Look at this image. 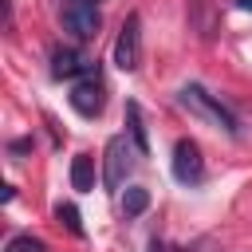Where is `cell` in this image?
<instances>
[{
  "label": "cell",
  "mask_w": 252,
  "mask_h": 252,
  "mask_svg": "<svg viewBox=\"0 0 252 252\" xmlns=\"http://www.w3.org/2000/svg\"><path fill=\"white\" fill-rule=\"evenodd\" d=\"M177 102L189 110V114H197V118H205L209 126H217V130H224L228 138H240V122H236V114L220 102V98H213L205 87H197V83H185L181 91H177Z\"/></svg>",
  "instance_id": "1"
},
{
  "label": "cell",
  "mask_w": 252,
  "mask_h": 252,
  "mask_svg": "<svg viewBox=\"0 0 252 252\" xmlns=\"http://www.w3.org/2000/svg\"><path fill=\"white\" fill-rule=\"evenodd\" d=\"M63 28L75 39H94L102 28V16L94 8V0H63Z\"/></svg>",
  "instance_id": "2"
},
{
  "label": "cell",
  "mask_w": 252,
  "mask_h": 252,
  "mask_svg": "<svg viewBox=\"0 0 252 252\" xmlns=\"http://www.w3.org/2000/svg\"><path fill=\"white\" fill-rule=\"evenodd\" d=\"M114 63L122 71H138V63H142V16L138 12L126 16V24L114 39Z\"/></svg>",
  "instance_id": "3"
},
{
  "label": "cell",
  "mask_w": 252,
  "mask_h": 252,
  "mask_svg": "<svg viewBox=\"0 0 252 252\" xmlns=\"http://www.w3.org/2000/svg\"><path fill=\"white\" fill-rule=\"evenodd\" d=\"M130 146L134 142H126V134H114L110 142H106V161H102V185L114 193V189H122V181H126V169H130Z\"/></svg>",
  "instance_id": "4"
},
{
  "label": "cell",
  "mask_w": 252,
  "mask_h": 252,
  "mask_svg": "<svg viewBox=\"0 0 252 252\" xmlns=\"http://www.w3.org/2000/svg\"><path fill=\"white\" fill-rule=\"evenodd\" d=\"M173 177L181 185H197L205 177V158H201V146L193 138H177V146H173Z\"/></svg>",
  "instance_id": "5"
},
{
  "label": "cell",
  "mask_w": 252,
  "mask_h": 252,
  "mask_svg": "<svg viewBox=\"0 0 252 252\" xmlns=\"http://www.w3.org/2000/svg\"><path fill=\"white\" fill-rule=\"evenodd\" d=\"M51 75L55 79H98V59H83L75 47H55L51 51Z\"/></svg>",
  "instance_id": "6"
},
{
  "label": "cell",
  "mask_w": 252,
  "mask_h": 252,
  "mask_svg": "<svg viewBox=\"0 0 252 252\" xmlns=\"http://www.w3.org/2000/svg\"><path fill=\"white\" fill-rule=\"evenodd\" d=\"M67 102H71V110H75V114H83V118H98V114H102V106H106V91H102V83H98V79H79V83L71 87Z\"/></svg>",
  "instance_id": "7"
},
{
  "label": "cell",
  "mask_w": 252,
  "mask_h": 252,
  "mask_svg": "<svg viewBox=\"0 0 252 252\" xmlns=\"http://www.w3.org/2000/svg\"><path fill=\"white\" fill-rule=\"evenodd\" d=\"M126 126H130V142L138 154H150V134H146V118H142V106L130 98L126 102Z\"/></svg>",
  "instance_id": "8"
},
{
  "label": "cell",
  "mask_w": 252,
  "mask_h": 252,
  "mask_svg": "<svg viewBox=\"0 0 252 252\" xmlns=\"http://www.w3.org/2000/svg\"><path fill=\"white\" fill-rule=\"evenodd\" d=\"M71 189H79V193L94 189V158L91 154H75L71 158Z\"/></svg>",
  "instance_id": "9"
},
{
  "label": "cell",
  "mask_w": 252,
  "mask_h": 252,
  "mask_svg": "<svg viewBox=\"0 0 252 252\" xmlns=\"http://www.w3.org/2000/svg\"><path fill=\"white\" fill-rule=\"evenodd\" d=\"M146 209H150V189L130 185V189H126V197H122V217H126V220H134V217H142Z\"/></svg>",
  "instance_id": "10"
},
{
  "label": "cell",
  "mask_w": 252,
  "mask_h": 252,
  "mask_svg": "<svg viewBox=\"0 0 252 252\" xmlns=\"http://www.w3.org/2000/svg\"><path fill=\"white\" fill-rule=\"evenodd\" d=\"M55 217H59V224L67 228V232H75V236H83V217H79V209L67 201V205H55Z\"/></svg>",
  "instance_id": "11"
},
{
  "label": "cell",
  "mask_w": 252,
  "mask_h": 252,
  "mask_svg": "<svg viewBox=\"0 0 252 252\" xmlns=\"http://www.w3.org/2000/svg\"><path fill=\"white\" fill-rule=\"evenodd\" d=\"M4 252H47V244L39 236H32V232H20V236H12L4 244Z\"/></svg>",
  "instance_id": "12"
},
{
  "label": "cell",
  "mask_w": 252,
  "mask_h": 252,
  "mask_svg": "<svg viewBox=\"0 0 252 252\" xmlns=\"http://www.w3.org/2000/svg\"><path fill=\"white\" fill-rule=\"evenodd\" d=\"M8 150H12V154H28V150H32V138H16Z\"/></svg>",
  "instance_id": "13"
},
{
  "label": "cell",
  "mask_w": 252,
  "mask_h": 252,
  "mask_svg": "<svg viewBox=\"0 0 252 252\" xmlns=\"http://www.w3.org/2000/svg\"><path fill=\"white\" fill-rule=\"evenodd\" d=\"M146 252H165V244H161V240H150V248H146Z\"/></svg>",
  "instance_id": "14"
},
{
  "label": "cell",
  "mask_w": 252,
  "mask_h": 252,
  "mask_svg": "<svg viewBox=\"0 0 252 252\" xmlns=\"http://www.w3.org/2000/svg\"><path fill=\"white\" fill-rule=\"evenodd\" d=\"M236 4H240V8H244V12H252V0H236Z\"/></svg>",
  "instance_id": "15"
}]
</instances>
